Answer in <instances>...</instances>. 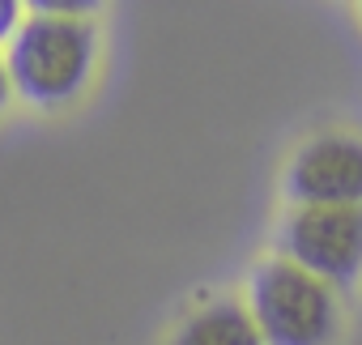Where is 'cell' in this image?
I'll return each mask as SVG.
<instances>
[{
	"label": "cell",
	"instance_id": "6da1fadb",
	"mask_svg": "<svg viewBox=\"0 0 362 345\" xmlns=\"http://www.w3.org/2000/svg\"><path fill=\"white\" fill-rule=\"evenodd\" d=\"M13 94L39 111H60L86 94L98 64V30L90 18L30 13L5 43Z\"/></svg>",
	"mask_w": 362,
	"mask_h": 345
},
{
	"label": "cell",
	"instance_id": "7a4b0ae2",
	"mask_svg": "<svg viewBox=\"0 0 362 345\" xmlns=\"http://www.w3.org/2000/svg\"><path fill=\"white\" fill-rule=\"evenodd\" d=\"M247 311L264 345H332L341 328L337 286L307 273L303 264L273 256L247 277Z\"/></svg>",
	"mask_w": 362,
	"mask_h": 345
},
{
	"label": "cell",
	"instance_id": "3957f363",
	"mask_svg": "<svg viewBox=\"0 0 362 345\" xmlns=\"http://www.w3.org/2000/svg\"><path fill=\"white\" fill-rule=\"evenodd\" d=\"M277 243L286 260L345 290L362 277V205H294Z\"/></svg>",
	"mask_w": 362,
	"mask_h": 345
},
{
	"label": "cell",
	"instance_id": "277c9868",
	"mask_svg": "<svg viewBox=\"0 0 362 345\" xmlns=\"http://www.w3.org/2000/svg\"><path fill=\"white\" fill-rule=\"evenodd\" d=\"M294 205H362V136L320 132L303 141L286 166Z\"/></svg>",
	"mask_w": 362,
	"mask_h": 345
},
{
	"label": "cell",
	"instance_id": "5b68a950",
	"mask_svg": "<svg viewBox=\"0 0 362 345\" xmlns=\"http://www.w3.org/2000/svg\"><path fill=\"white\" fill-rule=\"evenodd\" d=\"M170 345H264L247 303L239 298H214L201 311H192L179 324Z\"/></svg>",
	"mask_w": 362,
	"mask_h": 345
},
{
	"label": "cell",
	"instance_id": "8992f818",
	"mask_svg": "<svg viewBox=\"0 0 362 345\" xmlns=\"http://www.w3.org/2000/svg\"><path fill=\"white\" fill-rule=\"evenodd\" d=\"M30 13H56V18H94L103 0H26Z\"/></svg>",
	"mask_w": 362,
	"mask_h": 345
},
{
	"label": "cell",
	"instance_id": "52a82bcc",
	"mask_svg": "<svg viewBox=\"0 0 362 345\" xmlns=\"http://www.w3.org/2000/svg\"><path fill=\"white\" fill-rule=\"evenodd\" d=\"M30 18V9H26V0H0V47H5L13 35H18V26Z\"/></svg>",
	"mask_w": 362,
	"mask_h": 345
},
{
	"label": "cell",
	"instance_id": "ba28073f",
	"mask_svg": "<svg viewBox=\"0 0 362 345\" xmlns=\"http://www.w3.org/2000/svg\"><path fill=\"white\" fill-rule=\"evenodd\" d=\"M13 98L18 94H13V81H9V64H5V52H0V111H9Z\"/></svg>",
	"mask_w": 362,
	"mask_h": 345
},
{
	"label": "cell",
	"instance_id": "9c48e42d",
	"mask_svg": "<svg viewBox=\"0 0 362 345\" xmlns=\"http://www.w3.org/2000/svg\"><path fill=\"white\" fill-rule=\"evenodd\" d=\"M358 9H362V0H358Z\"/></svg>",
	"mask_w": 362,
	"mask_h": 345
}]
</instances>
